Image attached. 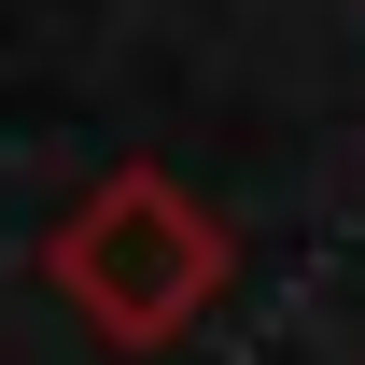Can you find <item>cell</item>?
<instances>
[{"mask_svg":"<svg viewBox=\"0 0 365 365\" xmlns=\"http://www.w3.org/2000/svg\"><path fill=\"white\" fill-rule=\"evenodd\" d=\"M43 281L113 337V351H169L182 323L225 295V225H211L169 169H113V182H85V197L56 211Z\"/></svg>","mask_w":365,"mask_h":365,"instance_id":"1","label":"cell"}]
</instances>
